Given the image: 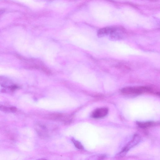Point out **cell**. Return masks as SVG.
Here are the masks:
<instances>
[{
	"mask_svg": "<svg viewBox=\"0 0 160 160\" xmlns=\"http://www.w3.org/2000/svg\"><path fill=\"white\" fill-rule=\"evenodd\" d=\"M114 27H107L100 29L98 32V35L99 37H102L114 32L117 29Z\"/></svg>",
	"mask_w": 160,
	"mask_h": 160,
	"instance_id": "cell-3",
	"label": "cell"
},
{
	"mask_svg": "<svg viewBox=\"0 0 160 160\" xmlns=\"http://www.w3.org/2000/svg\"><path fill=\"white\" fill-rule=\"evenodd\" d=\"M72 141L76 148L80 149H83V147L82 145L79 141L75 140L74 139H72Z\"/></svg>",
	"mask_w": 160,
	"mask_h": 160,
	"instance_id": "cell-5",
	"label": "cell"
},
{
	"mask_svg": "<svg viewBox=\"0 0 160 160\" xmlns=\"http://www.w3.org/2000/svg\"><path fill=\"white\" fill-rule=\"evenodd\" d=\"M4 12V10L3 9H0V15L2 14Z\"/></svg>",
	"mask_w": 160,
	"mask_h": 160,
	"instance_id": "cell-8",
	"label": "cell"
},
{
	"mask_svg": "<svg viewBox=\"0 0 160 160\" xmlns=\"http://www.w3.org/2000/svg\"><path fill=\"white\" fill-rule=\"evenodd\" d=\"M151 91V89L149 88L144 86L127 87L121 90L122 93L127 94H140Z\"/></svg>",
	"mask_w": 160,
	"mask_h": 160,
	"instance_id": "cell-1",
	"label": "cell"
},
{
	"mask_svg": "<svg viewBox=\"0 0 160 160\" xmlns=\"http://www.w3.org/2000/svg\"><path fill=\"white\" fill-rule=\"evenodd\" d=\"M108 110L106 108H102L96 109L92 114V117L95 118H99L105 116L108 113Z\"/></svg>",
	"mask_w": 160,
	"mask_h": 160,
	"instance_id": "cell-2",
	"label": "cell"
},
{
	"mask_svg": "<svg viewBox=\"0 0 160 160\" xmlns=\"http://www.w3.org/2000/svg\"><path fill=\"white\" fill-rule=\"evenodd\" d=\"M137 124L140 128H146L147 127L152 126L154 125V122H137Z\"/></svg>",
	"mask_w": 160,
	"mask_h": 160,
	"instance_id": "cell-4",
	"label": "cell"
},
{
	"mask_svg": "<svg viewBox=\"0 0 160 160\" xmlns=\"http://www.w3.org/2000/svg\"><path fill=\"white\" fill-rule=\"evenodd\" d=\"M0 110L4 112H10V108L0 105Z\"/></svg>",
	"mask_w": 160,
	"mask_h": 160,
	"instance_id": "cell-6",
	"label": "cell"
},
{
	"mask_svg": "<svg viewBox=\"0 0 160 160\" xmlns=\"http://www.w3.org/2000/svg\"><path fill=\"white\" fill-rule=\"evenodd\" d=\"M10 112H16L17 111V108L14 107H10Z\"/></svg>",
	"mask_w": 160,
	"mask_h": 160,
	"instance_id": "cell-7",
	"label": "cell"
}]
</instances>
